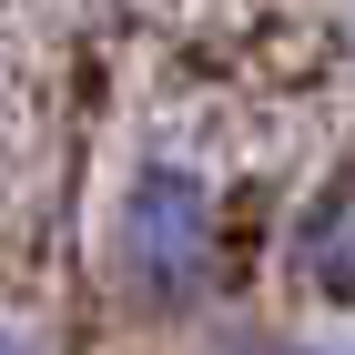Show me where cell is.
I'll return each instance as SVG.
<instances>
[{
	"label": "cell",
	"mask_w": 355,
	"mask_h": 355,
	"mask_svg": "<svg viewBox=\"0 0 355 355\" xmlns=\"http://www.w3.org/2000/svg\"><path fill=\"white\" fill-rule=\"evenodd\" d=\"M214 264H223V223H214L203 173L153 163L122 193V214H112V274H122V295L142 315H193L214 295Z\"/></svg>",
	"instance_id": "1"
},
{
	"label": "cell",
	"mask_w": 355,
	"mask_h": 355,
	"mask_svg": "<svg viewBox=\"0 0 355 355\" xmlns=\"http://www.w3.org/2000/svg\"><path fill=\"white\" fill-rule=\"evenodd\" d=\"M295 274L315 284V295L355 304V183L315 193V203L295 214Z\"/></svg>",
	"instance_id": "2"
},
{
	"label": "cell",
	"mask_w": 355,
	"mask_h": 355,
	"mask_svg": "<svg viewBox=\"0 0 355 355\" xmlns=\"http://www.w3.org/2000/svg\"><path fill=\"white\" fill-rule=\"evenodd\" d=\"M254 355H355V345H315V335H295V345H254Z\"/></svg>",
	"instance_id": "3"
},
{
	"label": "cell",
	"mask_w": 355,
	"mask_h": 355,
	"mask_svg": "<svg viewBox=\"0 0 355 355\" xmlns=\"http://www.w3.org/2000/svg\"><path fill=\"white\" fill-rule=\"evenodd\" d=\"M0 355H31V345H21V335H10V325H0Z\"/></svg>",
	"instance_id": "4"
}]
</instances>
